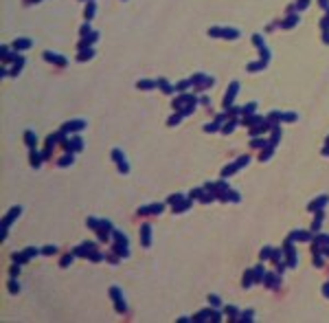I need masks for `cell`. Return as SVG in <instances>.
<instances>
[{
  "mask_svg": "<svg viewBox=\"0 0 329 323\" xmlns=\"http://www.w3.org/2000/svg\"><path fill=\"white\" fill-rule=\"evenodd\" d=\"M92 13H94V5H88V9H86V15H88V18H92Z\"/></svg>",
  "mask_w": 329,
  "mask_h": 323,
  "instance_id": "obj_10",
  "label": "cell"
},
{
  "mask_svg": "<svg viewBox=\"0 0 329 323\" xmlns=\"http://www.w3.org/2000/svg\"><path fill=\"white\" fill-rule=\"evenodd\" d=\"M79 128H84V121H70L66 126V130H79Z\"/></svg>",
  "mask_w": 329,
  "mask_h": 323,
  "instance_id": "obj_3",
  "label": "cell"
},
{
  "mask_svg": "<svg viewBox=\"0 0 329 323\" xmlns=\"http://www.w3.org/2000/svg\"><path fill=\"white\" fill-rule=\"evenodd\" d=\"M46 57H48V60H53V62H57V64H66V60H64V57L53 55V53H46Z\"/></svg>",
  "mask_w": 329,
  "mask_h": 323,
  "instance_id": "obj_4",
  "label": "cell"
},
{
  "mask_svg": "<svg viewBox=\"0 0 329 323\" xmlns=\"http://www.w3.org/2000/svg\"><path fill=\"white\" fill-rule=\"evenodd\" d=\"M162 211V205H151V207H143L141 213H160Z\"/></svg>",
  "mask_w": 329,
  "mask_h": 323,
  "instance_id": "obj_1",
  "label": "cell"
},
{
  "mask_svg": "<svg viewBox=\"0 0 329 323\" xmlns=\"http://www.w3.org/2000/svg\"><path fill=\"white\" fill-rule=\"evenodd\" d=\"M141 240L145 244H149V227H143V233H141Z\"/></svg>",
  "mask_w": 329,
  "mask_h": 323,
  "instance_id": "obj_6",
  "label": "cell"
},
{
  "mask_svg": "<svg viewBox=\"0 0 329 323\" xmlns=\"http://www.w3.org/2000/svg\"><path fill=\"white\" fill-rule=\"evenodd\" d=\"M70 161H72V156H64V158H62V161H59V165H68V163H70Z\"/></svg>",
  "mask_w": 329,
  "mask_h": 323,
  "instance_id": "obj_12",
  "label": "cell"
},
{
  "mask_svg": "<svg viewBox=\"0 0 329 323\" xmlns=\"http://www.w3.org/2000/svg\"><path fill=\"white\" fill-rule=\"evenodd\" d=\"M31 158H33V165H40V154H35V152H33V156H31Z\"/></svg>",
  "mask_w": 329,
  "mask_h": 323,
  "instance_id": "obj_13",
  "label": "cell"
},
{
  "mask_svg": "<svg viewBox=\"0 0 329 323\" xmlns=\"http://www.w3.org/2000/svg\"><path fill=\"white\" fill-rule=\"evenodd\" d=\"M138 88H143V90H151V88H154V82H138Z\"/></svg>",
  "mask_w": 329,
  "mask_h": 323,
  "instance_id": "obj_8",
  "label": "cell"
},
{
  "mask_svg": "<svg viewBox=\"0 0 329 323\" xmlns=\"http://www.w3.org/2000/svg\"><path fill=\"white\" fill-rule=\"evenodd\" d=\"M29 46H31L29 40H18V42H15V48H29Z\"/></svg>",
  "mask_w": 329,
  "mask_h": 323,
  "instance_id": "obj_7",
  "label": "cell"
},
{
  "mask_svg": "<svg viewBox=\"0 0 329 323\" xmlns=\"http://www.w3.org/2000/svg\"><path fill=\"white\" fill-rule=\"evenodd\" d=\"M68 147H75V150H79V147H81V139H77V136H75V139H70Z\"/></svg>",
  "mask_w": 329,
  "mask_h": 323,
  "instance_id": "obj_5",
  "label": "cell"
},
{
  "mask_svg": "<svg viewBox=\"0 0 329 323\" xmlns=\"http://www.w3.org/2000/svg\"><path fill=\"white\" fill-rule=\"evenodd\" d=\"M235 92H237V84H233V86H231V90H228V95H226V106H231V101H233Z\"/></svg>",
  "mask_w": 329,
  "mask_h": 323,
  "instance_id": "obj_2",
  "label": "cell"
},
{
  "mask_svg": "<svg viewBox=\"0 0 329 323\" xmlns=\"http://www.w3.org/2000/svg\"><path fill=\"white\" fill-rule=\"evenodd\" d=\"M27 143H29V145H35V136H33V132H27Z\"/></svg>",
  "mask_w": 329,
  "mask_h": 323,
  "instance_id": "obj_9",
  "label": "cell"
},
{
  "mask_svg": "<svg viewBox=\"0 0 329 323\" xmlns=\"http://www.w3.org/2000/svg\"><path fill=\"white\" fill-rule=\"evenodd\" d=\"M160 86H162V90H165V92H171V90H173V88H171L167 82H160Z\"/></svg>",
  "mask_w": 329,
  "mask_h": 323,
  "instance_id": "obj_11",
  "label": "cell"
}]
</instances>
